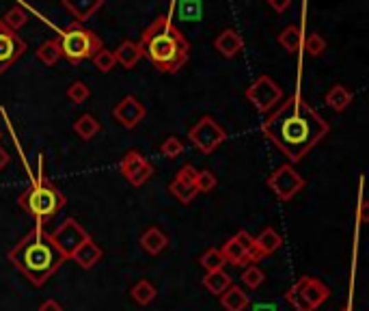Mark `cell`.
<instances>
[{
	"mask_svg": "<svg viewBox=\"0 0 369 311\" xmlns=\"http://www.w3.org/2000/svg\"><path fill=\"white\" fill-rule=\"evenodd\" d=\"M329 122L294 93L261 124V132L291 162H300L329 135Z\"/></svg>",
	"mask_w": 369,
	"mask_h": 311,
	"instance_id": "obj_1",
	"label": "cell"
},
{
	"mask_svg": "<svg viewBox=\"0 0 369 311\" xmlns=\"http://www.w3.org/2000/svg\"><path fill=\"white\" fill-rule=\"evenodd\" d=\"M9 260L37 288L46 284L65 262L61 251L52 244L50 233L43 229L41 223H37L9 251Z\"/></svg>",
	"mask_w": 369,
	"mask_h": 311,
	"instance_id": "obj_2",
	"label": "cell"
},
{
	"mask_svg": "<svg viewBox=\"0 0 369 311\" xmlns=\"http://www.w3.org/2000/svg\"><path fill=\"white\" fill-rule=\"evenodd\" d=\"M139 46L143 50V56H147L160 71L167 73L180 71L186 65L190 52L188 39L167 16L156 18L145 28Z\"/></svg>",
	"mask_w": 369,
	"mask_h": 311,
	"instance_id": "obj_3",
	"label": "cell"
},
{
	"mask_svg": "<svg viewBox=\"0 0 369 311\" xmlns=\"http://www.w3.org/2000/svg\"><path fill=\"white\" fill-rule=\"evenodd\" d=\"M18 203L26 214H31L37 223L43 225L48 218H52L56 212L63 210L67 199L52 182H48L46 177H39L35 184H31L26 190L20 192Z\"/></svg>",
	"mask_w": 369,
	"mask_h": 311,
	"instance_id": "obj_4",
	"label": "cell"
},
{
	"mask_svg": "<svg viewBox=\"0 0 369 311\" xmlns=\"http://www.w3.org/2000/svg\"><path fill=\"white\" fill-rule=\"evenodd\" d=\"M56 39H58V48H61V56L73 65L86 61V58H93L104 48L102 39L80 24H69Z\"/></svg>",
	"mask_w": 369,
	"mask_h": 311,
	"instance_id": "obj_5",
	"label": "cell"
},
{
	"mask_svg": "<svg viewBox=\"0 0 369 311\" xmlns=\"http://www.w3.org/2000/svg\"><path fill=\"white\" fill-rule=\"evenodd\" d=\"M50 240L58 251H61V255L65 260H71V255L76 253L86 240H91V235H88V231L78 223L76 218H65L63 223L50 233Z\"/></svg>",
	"mask_w": 369,
	"mask_h": 311,
	"instance_id": "obj_6",
	"label": "cell"
},
{
	"mask_svg": "<svg viewBox=\"0 0 369 311\" xmlns=\"http://www.w3.org/2000/svg\"><path fill=\"white\" fill-rule=\"evenodd\" d=\"M188 139L201 154L210 156L214 154V150H218V147L227 141V132L220 128L218 122H214L212 117H201V119L190 128Z\"/></svg>",
	"mask_w": 369,
	"mask_h": 311,
	"instance_id": "obj_7",
	"label": "cell"
},
{
	"mask_svg": "<svg viewBox=\"0 0 369 311\" xmlns=\"http://www.w3.org/2000/svg\"><path fill=\"white\" fill-rule=\"evenodd\" d=\"M305 177L294 169L291 165H283L278 167L270 177H268V186L276 195L278 201H289L298 195V192L305 188Z\"/></svg>",
	"mask_w": 369,
	"mask_h": 311,
	"instance_id": "obj_8",
	"label": "cell"
},
{
	"mask_svg": "<svg viewBox=\"0 0 369 311\" xmlns=\"http://www.w3.org/2000/svg\"><path fill=\"white\" fill-rule=\"evenodd\" d=\"M246 100L253 104L259 113L270 111L272 106L283 102V89L278 87L270 76H259L246 89Z\"/></svg>",
	"mask_w": 369,
	"mask_h": 311,
	"instance_id": "obj_9",
	"label": "cell"
},
{
	"mask_svg": "<svg viewBox=\"0 0 369 311\" xmlns=\"http://www.w3.org/2000/svg\"><path fill=\"white\" fill-rule=\"evenodd\" d=\"M26 52V41L0 22V73L7 71Z\"/></svg>",
	"mask_w": 369,
	"mask_h": 311,
	"instance_id": "obj_10",
	"label": "cell"
},
{
	"mask_svg": "<svg viewBox=\"0 0 369 311\" xmlns=\"http://www.w3.org/2000/svg\"><path fill=\"white\" fill-rule=\"evenodd\" d=\"M121 173L132 186H143L154 175V167L141 152L130 150L121 160Z\"/></svg>",
	"mask_w": 369,
	"mask_h": 311,
	"instance_id": "obj_11",
	"label": "cell"
},
{
	"mask_svg": "<svg viewBox=\"0 0 369 311\" xmlns=\"http://www.w3.org/2000/svg\"><path fill=\"white\" fill-rule=\"evenodd\" d=\"M197 173L199 171L193 165H184L173 177V182L169 184V192L180 203H190L197 197V186H195Z\"/></svg>",
	"mask_w": 369,
	"mask_h": 311,
	"instance_id": "obj_12",
	"label": "cell"
},
{
	"mask_svg": "<svg viewBox=\"0 0 369 311\" xmlns=\"http://www.w3.org/2000/svg\"><path fill=\"white\" fill-rule=\"evenodd\" d=\"M112 115H115V119L119 122L123 128L132 130V128H136V126L145 119L147 108H145V104H143L139 97L128 95V97H123L119 104H117L115 111H112Z\"/></svg>",
	"mask_w": 369,
	"mask_h": 311,
	"instance_id": "obj_13",
	"label": "cell"
},
{
	"mask_svg": "<svg viewBox=\"0 0 369 311\" xmlns=\"http://www.w3.org/2000/svg\"><path fill=\"white\" fill-rule=\"evenodd\" d=\"M296 284H298V288H300V292H302V296H305V301L309 303V307H311L313 311L329 301L331 290L324 286L320 279L300 277V281H296Z\"/></svg>",
	"mask_w": 369,
	"mask_h": 311,
	"instance_id": "obj_14",
	"label": "cell"
},
{
	"mask_svg": "<svg viewBox=\"0 0 369 311\" xmlns=\"http://www.w3.org/2000/svg\"><path fill=\"white\" fill-rule=\"evenodd\" d=\"M220 253H223L225 262L231 264V266H250V264H257L259 262V257L255 253L246 251L235 238L227 240L223 244V249H220Z\"/></svg>",
	"mask_w": 369,
	"mask_h": 311,
	"instance_id": "obj_15",
	"label": "cell"
},
{
	"mask_svg": "<svg viewBox=\"0 0 369 311\" xmlns=\"http://www.w3.org/2000/svg\"><path fill=\"white\" fill-rule=\"evenodd\" d=\"M283 244V238L276 233L274 227H265L259 235H253V246H255V253L259 255V260L272 255L274 251H278Z\"/></svg>",
	"mask_w": 369,
	"mask_h": 311,
	"instance_id": "obj_16",
	"label": "cell"
},
{
	"mask_svg": "<svg viewBox=\"0 0 369 311\" xmlns=\"http://www.w3.org/2000/svg\"><path fill=\"white\" fill-rule=\"evenodd\" d=\"M214 48L225 58H233L235 54L242 52L244 39L238 35V31H233V28H225V31L214 39Z\"/></svg>",
	"mask_w": 369,
	"mask_h": 311,
	"instance_id": "obj_17",
	"label": "cell"
},
{
	"mask_svg": "<svg viewBox=\"0 0 369 311\" xmlns=\"http://www.w3.org/2000/svg\"><path fill=\"white\" fill-rule=\"evenodd\" d=\"M102 5H104V0H63V7L76 18V22L91 20Z\"/></svg>",
	"mask_w": 369,
	"mask_h": 311,
	"instance_id": "obj_18",
	"label": "cell"
},
{
	"mask_svg": "<svg viewBox=\"0 0 369 311\" xmlns=\"http://www.w3.org/2000/svg\"><path fill=\"white\" fill-rule=\"evenodd\" d=\"M115 58H117V65L132 69L143 58V50L136 41L128 39V41H121V46L115 50Z\"/></svg>",
	"mask_w": 369,
	"mask_h": 311,
	"instance_id": "obj_19",
	"label": "cell"
},
{
	"mask_svg": "<svg viewBox=\"0 0 369 311\" xmlns=\"http://www.w3.org/2000/svg\"><path fill=\"white\" fill-rule=\"evenodd\" d=\"M141 246L147 251L150 255H158L162 253L167 246H169V238H167V233L158 229V227H150L143 235H141Z\"/></svg>",
	"mask_w": 369,
	"mask_h": 311,
	"instance_id": "obj_20",
	"label": "cell"
},
{
	"mask_svg": "<svg viewBox=\"0 0 369 311\" xmlns=\"http://www.w3.org/2000/svg\"><path fill=\"white\" fill-rule=\"evenodd\" d=\"M220 305L225 311H244L248 307V294L238 288V286H229L223 294H220Z\"/></svg>",
	"mask_w": 369,
	"mask_h": 311,
	"instance_id": "obj_21",
	"label": "cell"
},
{
	"mask_svg": "<svg viewBox=\"0 0 369 311\" xmlns=\"http://www.w3.org/2000/svg\"><path fill=\"white\" fill-rule=\"evenodd\" d=\"M71 260L76 262L80 268L88 270V268H93V266L102 260V249L93 242V240H86L76 253L71 255Z\"/></svg>",
	"mask_w": 369,
	"mask_h": 311,
	"instance_id": "obj_22",
	"label": "cell"
},
{
	"mask_svg": "<svg viewBox=\"0 0 369 311\" xmlns=\"http://www.w3.org/2000/svg\"><path fill=\"white\" fill-rule=\"evenodd\" d=\"M278 46H283V50H287L289 54H296L302 48V28H298L296 24H289L287 28H283L281 33L276 35Z\"/></svg>",
	"mask_w": 369,
	"mask_h": 311,
	"instance_id": "obj_23",
	"label": "cell"
},
{
	"mask_svg": "<svg viewBox=\"0 0 369 311\" xmlns=\"http://www.w3.org/2000/svg\"><path fill=\"white\" fill-rule=\"evenodd\" d=\"M352 91L348 87L344 84H335L331 87V91L326 93V97H324V102H326V106H331L335 113H344L350 104H352Z\"/></svg>",
	"mask_w": 369,
	"mask_h": 311,
	"instance_id": "obj_24",
	"label": "cell"
},
{
	"mask_svg": "<svg viewBox=\"0 0 369 311\" xmlns=\"http://www.w3.org/2000/svg\"><path fill=\"white\" fill-rule=\"evenodd\" d=\"M229 286H231V277L225 270H212V273H208L203 277V288L208 290L210 294L220 296Z\"/></svg>",
	"mask_w": 369,
	"mask_h": 311,
	"instance_id": "obj_25",
	"label": "cell"
},
{
	"mask_svg": "<svg viewBox=\"0 0 369 311\" xmlns=\"http://www.w3.org/2000/svg\"><path fill=\"white\" fill-rule=\"evenodd\" d=\"M99 130H102V124L93 115H82L80 119L73 124V132H76L82 141H91L95 135H99Z\"/></svg>",
	"mask_w": 369,
	"mask_h": 311,
	"instance_id": "obj_26",
	"label": "cell"
},
{
	"mask_svg": "<svg viewBox=\"0 0 369 311\" xmlns=\"http://www.w3.org/2000/svg\"><path fill=\"white\" fill-rule=\"evenodd\" d=\"M37 58L43 65H56L61 61V48H58V39H48L37 48Z\"/></svg>",
	"mask_w": 369,
	"mask_h": 311,
	"instance_id": "obj_27",
	"label": "cell"
},
{
	"mask_svg": "<svg viewBox=\"0 0 369 311\" xmlns=\"http://www.w3.org/2000/svg\"><path fill=\"white\" fill-rule=\"evenodd\" d=\"M132 299H134L139 305H150V303H154V299L158 296V290H156V286L152 284V281H147V279H143V281H139V284L132 288Z\"/></svg>",
	"mask_w": 369,
	"mask_h": 311,
	"instance_id": "obj_28",
	"label": "cell"
},
{
	"mask_svg": "<svg viewBox=\"0 0 369 311\" xmlns=\"http://www.w3.org/2000/svg\"><path fill=\"white\" fill-rule=\"evenodd\" d=\"M0 22H3L7 28H11V31H20V28L28 22V13L22 9V7H11L3 18H0Z\"/></svg>",
	"mask_w": 369,
	"mask_h": 311,
	"instance_id": "obj_29",
	"label": "cell"
},
{
	"mask_svg": "<svg viewBox=\"0 0 369 311\" xmlns=\"http://www.w3.org/2000/svg\"><path fill=\"white\" fill-rule=\"evenodd\" d=\"M177 13H180V20L199 22L201 20V0H182V3H177Z\"/></svg>",
	"mask_w": 369,
	"mask_h": 311,
	"instance_id": "obj_30",
	"label": "cell"
},
{
	"mask_svg": "<svg viewBox=\"0 0 369 311\" xmlns=\"http://www.w3.org/2000/svg\"><path fill=\"white\" fill-rule=\"evenodd\" d=\"M201 266H203V268L205 270H208V273H212V270H223L225 268V257H223V253H220V249H208V251H205V253L201 255Z\"/></svg>",
	"mask_w": 369,
	"mask_h": 311,
	"instance_id": "obj_31",
	"label": "cell"
},
{
	"mask_svg": "<svg viewBox=\"0 0 369 311\" xmlns=\"http://www.w3.org/2000/svg\"><path fill=\"white\" fill-rule=\"evenodd\" d=\"M263 281H265V275H263V270L259 268V266H255V264L246 266L244 273H242V284L248 290H257L263 284Z\"/></svg>",
	"mask_w": 369,
	"mask_h": 311,
	"instance_id": "obj_32",
	"label": "cell"
},
{
	"mask_svg": "<svg viewBox=\"0 0 369 311\" xmlns=\"http://www.w3.org/2000/svg\"><path fill=\"white\" fill-rule=\"evenodd\" d=\"M93 65L97 71L102 73H108L117 67V58H115V52L106 50V48H102L95 56H93Z\"/></svg>",
	"mask_w": 369,
	"mask_h": 311,
	"instance_id": "obj_33",
	"label": "cell"
},
{
	"mask_svg": "<svg viewBox=\"0 0 369 311\" xmlns=\"http://www.w3.org/2000/svg\"><path fill=\"white\" fill-rule=\"evenodd\" d=\"M302 48L307 50V54L320 56V54H324V50H326V39H324L322 35H318V33H311V35L305 37Z\"/></svg>",
	"mask_w": 369,
	"mask_h": 311,
	"instance_id": "obj_34",
	"label": "cell"
},
{
	"mask_svg": "<svg viewBox=\"0 0 369 311\" xmlns=\"http://www.w3.org/2000/svg\"><path fill=\"white\" fill-rule=\"evenodd\" d=\"M88 95H91V89H88L86 82H82V80H76V82H71V84L67 87V97H69L73 104L86 102Z\"/></svg>",
	"mask_w": 369,
	"mask_h": 311,
	"instance_id": "obj_35",
	"label": "cell"
},
{
	"mask_svg": "<svg viewBox=\"0 0 369 311\" xmlns=\"http://www.w3.org/2000/svg\"><path fill=\"white\" fill-rule=\"evenodd\" d=\"M285 299H287V303H289L294 309H296V311H313L311 307H309V303L305 301V296H302V292H300L298 284H294V286L287 290Z\"/></svg>",
	"mask_w": 369,
	"mask_h": 311,
	"instance_id": "obj_36",
	"label": "cell"
},
{
	"mask_svg": "<svg viewBox=\"0 0 369 311\" xmlns=\"http://www.w3.org/2000/svg\"><path fill=\"white\" fill-rule=\"evenodd\" d=\"M160 152H162V156L169 158V160L180 158V156L184 154V143H182L180 139H177V137H169L165 143H162Z\"/></svg>",
	"mask_w": 369,
	"mask_h": 311,
	"instance_id": "obj_37",
	"label": "cell"
},
{
	"mask_svg": "<svg viewBox=\"0 0 369 311\" xmlns=\"http://www.w3.org/2000/svg\"><path fill=\"white\" fill-rule=\"evenodd\" d=\"M218 180L212 171H199L197 173V180H195V186H197V192H212L216 188Z\"/></svg>",
	"mask_w": 369,
	"mask_h": 311,
	"instance_id": "obj_38",
	"label": "cell"
},
{
	"mask_svg": "<svg viewBox=\"0 0 369 311\" xmlns=\"http://www.w3.org/2000/svg\"><path fill=\"white\" fill-rule=\"evenodd\" d=\"M235 240H238L246 251H250V253H255V246H253V235H250L246 229H240L238 233H235ZM257 255V253H255ZM259 257V255H257Z\"/></svg>",
	"mask_w": 369,
	"mask_h": 311,
	"instance_id": "obj_39",
	"label": "cell"
},
{
	"mask_svg": "<svg viewBox=\"0 0 369 311\" xmlns=\"http://www.w3.org/2000/svg\"><path fill=\"white\" fill-rule=\"evenodd\" d=\"M268 5L276 11V13H283L291 7V0H268Z\"/></svg>",
	"mask_w": 369,
	"mask_h": 311,
	"instance_id": "obj_40",
	"label": "cell"
},
{
	"mask_svg": "<svg viewBox=\"0 0 369 311\" xmlns=\"http://www.w3.org/2000/svg\"><path fill=\"white\" fill-rule=\"evenodd\" d=\"M367 207H369V203H367L365 195L361 192V201H359V220H361V223H367V218H369V214H367Z\"/></svg>",
	"mask_w": 369,
	"mask_h": 311,
	"instance_id": "obj_41",
	"label": "cell"
},
{
	"mask_svg": "<svg viewBox=\"0 0 369 311\" xmlns=\"http://www.w3.org/2000/svg\"><path fill=\"white\" fill-rule=\"evenodd\" d=\"M39 311H63V305H61V303H56L54 299H48L46 303H41Z\"/></svg>",
	"mask_w": 369,
	"mask_h": 311,
	"instance_id": "obj_42",
	"label": "cell"
},
{
	"mask_svg": "<svg viewBox=\"0 0 369 311\" xmlns=\"http://www.w3.org/2000/svg\"><path fill=\"white\" fill-rule=\"evenodd\" d=\"M7 165H9V152L5 150L3 145H0V171H3Z\"/></svg>",
	"mask_w": 369,
	"mask_h": 311,
	"instance_id": "obj_43",
	"label": "cell"
},
{
	"mask_svg": "<svg viewBox=\"0 0 369 311\" xmlns=\"http://www.w3.org/2000/svg\"><path fill=\"white\" fill-rule=\"evenodd\" d=\"M253 311H276V307L272 303H257L253 307Z\"/></svg>",
	"mask_w": 369,
	"mask_h": 311,
	"instance_id": "obj_44",
	"label": "cell"
},
{
	"mask_svg": "<svg viewBox=\"0 0 369 311\" xmlns=\"http://www.w3.org/2000/svg\"><path fill=\"white\" fill-rule=\"evenodd\" d=\"M339 311H352L350 307H344V309H339Z\"/></svg>",
	"mask_w": 369,
	"mask_h": 311,
	"instance_id": "obj_45",
	"label": "cell"
},
{
	"mask_svg": "<svg viewBox=\"0 0 369 311\" xmlns=\"http://www.w3.org/2000/svg\"><path fill=\"white\" fill-rule=\"evenodd\" d=\"M0 139H3V132H0Z\"/></svg>",
	"mask_w": 369,
	"mask_h": 311,
	"instance_id": "obj_46",
	"label": "cell"
}]
</instances>
